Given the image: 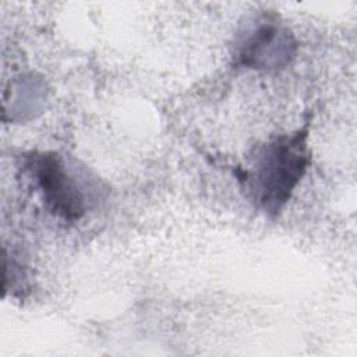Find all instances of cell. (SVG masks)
I'll list each match as a JSON object with an SVG mask.
<instances>
[{
    "label": "cell",
    "mask_w": 357,
    "mask_h": 357,
    "mask_svg": "<svg viewBox=\"0 0 357 357\" xmlns=\"http://www.w3.org/2000/svg\"><path fill=\"white\" fill-rule=\"evenodd\" d=\"M18 167L53 216L64 222H77L86 213V195L60 153L26 152L21 155Z\"/></svg>",
    "instance_id": "2"
},
{
    "label": "cell",
    "mask_w": 357,
    "mask_h": 357,
    "mask_svg": "<svg viewBox=\"0 0 357 357\" xmlns=\"http://www.w3.org/2000/svg\"><path fill=\"white\" fill-rule=\"evenodd\" d=\"M308 128L278 135L258 145L237 178L250 202L268 218H276L291 199L310 165Z\"/></svg>",
    "instance_id": "1"
},
{
    "label": "cell",
    "mask_w": 357,
    "mask_h": 357,
    "mask_svg": "<svg viewBox=\"0 0 357 357\" xmlns=\"http://www.w3.org/2000/svg\"><path fill=\"white\" fill-rule=\"evenodd\" d=\"M298 43L291 29L273 13L258 14L237 33L231 46L234 67L278 71L297 54Z\"/></svg>",
    "instance_id": "3"
}]
</instances>
